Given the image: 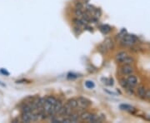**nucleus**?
<instances>
[{"mask_svg":"<svg viewBox=\"0 0 150 123\" xmlns=\"http://www.w3.org/2000/svg\"><path fill=\"white\" fill-rule=\"evenodd\" d=\"M137 94L139 96L140 98H145V94H146V89L144 86H139L138 90H137Z\"/></svg>","mask_w":150,"mask_h":123,"instance_id":"0eeeda50","label":"nucleus"},{"mask_svg":"<svg viewBox=\"0 0 150 123\" xmlns=\"http://www.w3.org/2000/svg\"><path fill=\"white\" fill-rule=\"evenodd\" d=\"M127 57V53H125V52H121V53H119L117 54V56H116V60L119 62V63H122L123 62V60L125 58Z\"/></svg>","mask_w":150,"mask_h":123,"instance_id":"6e6552de","label":"nucleus"},{"mask_svg":"<svg viewBox=\"0 0 150 123\" xmlns=\"http://www.w3.org/2000/svg\"><path fill=\"white\" fill-rule=\"evenodd\" d=\"M133 67L129 64H125L121 67V72L123 75H130L133 72Z\"/></svg>","mask_w":150,"mask_h":123,"instance_id":"7ed1b4c3","label":"nucleus"},{"mask_svg":"<svg viewBox=\"0 0 150 123\" xmlns=\"http://www.w3.org/2000/svg\"><path fill=\"white\" fill-rule=\"evenodd\" d=\"M100 30H101L103 33H105V34H106V33H108V32H110L111 28H110L109 26H108V25H103V26L100 27Z\"/></svg>","mask_w":150,"mask_h":123,"instance_id":"f8f14e48","label":"nucleus"},{"mask_svg":"<svg viewBox=\"0 0 150 123\" xmlns=\"http://www.w3.org/2000/svg\"><path fill=\"white\" fill-rule=\"evenodd\" d=\"M145 98H147L148 100L150 101V90L146 91V94H145Z\"/></svg>","mask_w":150,"mask_h":123,"instance_id":"6ab92c4d","label":"nucleus"},{"mask_svg":"<svg viewBox=\"0 0 150 123\" xmlns=\"http://www.w3.org/2000/svg\"><path fill=\"white\" fill-rule=\"evenodd\" d=\"M1 72H2L3 74H5V75H7V76L9 75V73H8V72H7V71L4 69H1Z\"/></svg>","mask_w":150,"mask_h":123,"instance_id":"aec40b11","label":"nucleus"},{"mask_svg":"<svg viewBox=\"0 0 150 123\" xmlns=\"http://www.w3.org/2000/svg\"><path fill=\"white\" fill-rule=\"evenodd\" d=\"M127 82H128L129 85L133 87L134 86L137 85V83H138V79H137V77H136L135 76H129V77H128V79H127Z\"/></svg>","mask_w":150,"mask_h":123,"instance_id":"423d86ee","label":"nucleus"},{"mask_svg":"<svg viewBox=\"0 0 150 123\" xmlns=\"http://www.w3.org/2000/svg\"><path fill=\"white\" fill-rule=\"evenodd\" d=\"M70 107H72L73 109H74L76 107H78V102H77V100H75V99H70L68 101V103H67Z\"/></svg>","mask_w":150,"mask_h":123,"instance_id":"1a4fd4ad","label":"nucleus"},{"mask_svg":"<svg viewBox=\"0 0 150 123\" xmlns=\"http://www.w3.org/2000/svg\"><path fill=\"white\" fill-rule=\"evenodd\" d=\"M120 107H121V109H123V110L130 111V112H132V110H134V107H132L131 106H129V105H121Z\"/></svg>","mask_w":150,"mask_h":123,"instance_id":"f3484780","label":"nucleus"},{"mask_svg":"<svg viewBox=\"0 0 150 123\" xmlns=\"http://www.w3.org/2000/svg\"><path fill=\"white\" fill-rule=\"evenodd\" d=\"M120 85L122 86L124 89H128L129 86H130L129 85L127 80H125V79H121V80H120Z\"/></svg>","mask_w":150,"mask_h":123,"instance_id":"4468645a","label":"nucleus"},{"mask_svg":"<svg viewBox=\"0 0 150 123\" xmlns=\"http://www.w3.org/2000/svg\"><path fill=\"white\" fill-rule=\"evenodd\" d=\"M75 14H76V16L80 17V16H83V13L82 10L79 9V8H76V9H75Z\"/></svg>","mask_w":150,"mask_h":123,"instance_id":"a211bd4d","label":"nucleus"},{"mask_svg":"<svg viewBox=\"0 0 150 123\" xmlns=\"http://www.w3.org/2000/svg\"><path fill=\"white\" fill-rule=\"evenodd\" d=\"M136 41V38L134 35H124L122 40V44L124 46H131L133 45Z\"/></svg>","mask_w":150,"mask_h":123,"instance_id":"f257e3e1","label":"nucleus"},{"mask_svg":"<svg viewBox=\"0 0 150 123\" xmlns=\"http://www.w3.org/2000/svg\"><path fill=\"white\" fill-rule=\"evenodd\" d=\"M124 64H131V63H134V58H129V57H126L125 58L123 59V62H122Z\"/></svg>","mask_w":150,"mask_h":123,"instance_id":"ddd939ff","label":"nucleus"},{"mask_svg":"<svg viewBox=\"0 0 150 123\" xmlns=\"http://www.w3.org/2000/svg\"><path fill=\"white\" fill-rule=\"evenodd\" d=\"M93 114H92L90 112H83L81 114L80 118L82 121H86V122H90V120H91L92 117H93Z\"/></svg>","mask_w":150,"mask_h":123,"instance_id":"20e7f679","label":"nucleus"},{"mask_svg":"<svg viewBox=\"0 0 150 123\" xmlns=\"http://www.w3.org/2000/svg\"><path fill=\"white\" fill-rule=\"evenodd\" d=\"M32 112H23L22 114V122H32V120H31V116H32Z\"/></svg>","mask_w":150,"mask_h":123,"instance_id":"39448f33","label":"nucleus"},{"mask_svg":"<svg viewBox=\"0 0 150 123\" xmlns=\"http://www.w3.org/2000/svg\"><path fill=\"white\" fill-rule=\"evenodd\" d=\"M113 46V43H112V41L111 39L108 38L104 41V47L105 48H108V49H111Z\"/></svg>","mask_w":150,"mask_h":123,"instance_id":"9d476101","label":"nucleus"},{"mask_svg":"<svg viewBox=\"0 0 150 123\" xmlns=\"http://www.w3.org/2000/svg\"><path fill=\"white\" fill-rule=\"evenodd\" d=\"M85 86L87 88H89V89H93L94 87V83L92 82V81H87L85 82Z\"/></svg>","mask_w":150,"mask_h":123,"instance_id":"dca6fc26","label":"nucleus"},{"mask_svg":"<svg viewBox=\"0 0 150 123\" xmlns=\"http://www.w3.org/2000/svg\"><path fill=\"white\" fill-rule=\"evenodd\" d=\"M63 107V105H62V103L59 101H57V102L55 103V105H54V111H55V112L57 114V112H59V110L61 108V107Z\"/></svg>","mask_w":150,"mask_h":123,"instance_id":"2eb2a0df","label":"nucleus"},{"mask_svg":"<svg viewBox=\"0 0 150 123\" xmlns=\"http://www.w3.org/2000/svg\"><path fill=\"white\" fill-rule=\"evenodd\" d=\"M45 100H46V102H48V103H50L51 105H55V103L57 102V99L54 97V96H48V97H46L45 98Z\"/></svg>","mask_w":150,"mask_h":123,"instance_id":"9b49d317","label":"nucleus"},{"mask_svg":"<svg viewBox=\"0 0 150 123\" xmlns=\"http://www.w3.org/2000/svg\"><path fill=\"white\" fill-rule=\"evenodd\" d=\"M77 102H78V106L80 107L81 109H85L91 104V102L84 97H79L77 100Z\"/></svg>","mask_w":150,"mask_h":123,"instance_id":"f03ea898","label":"nucleus"}]
</instances>
